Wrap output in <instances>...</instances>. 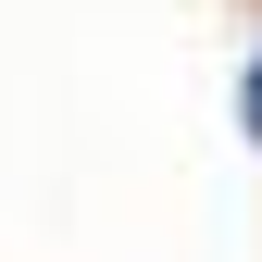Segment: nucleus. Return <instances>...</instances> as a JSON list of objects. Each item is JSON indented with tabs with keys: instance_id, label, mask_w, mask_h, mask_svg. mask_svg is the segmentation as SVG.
I'll return each instance as SVG.
<instances>
[{
	"instance_id": "obj_1",
	"label": "nucleus",
	"mask_w": 262,
	"mask_h": 262,
	"mask_svg": "<svg viewBox=\"0 0 262 262\" xmlns=\"http://www.w3.org/2000/svg\"><path fill=\"white\" fill-rule=\"evenodd\" d=\"M250 125H262V75H250Z\"/></svg>"
}]
</instances>
